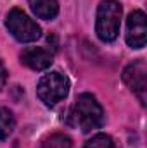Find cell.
<instances>
[{
  "label": "cell",
  "instance_id": "obj_12",
  "mask_svg": "<svg viewBox=\"0 0 147 148\" xmlns=\"http://www.w3.org/2000/svg\"><path fill=\"white\" fill-rule=\"evenodd\" d=\"M7 79H9V71L5 69V66H3V62H2V59H0V90L5 88Z\"/></svg>",
  "mask_w": 147,
  "mask_h": 148
},
{
  "label": "cell",
  "instance_id": "obj_11",
  "mask_svg": "<svg viewBox=\"0 0 147 148\" xmlns=\"http://www.w3.org/2000/svg\"><path fill=\"white\" fill-rule=\"evenodd\" d=\"M85 148H116V147H114V141L111 140V136L104 134V133H99L85 143Z\"/></svg>",
  "mask_w": 147,
  "mask_h": 148
},
{
  "label": "cell",
  "instance_id": "obj_7",
  "mask_svg": "<svg viewBox=\"0 0 147 148\" xmlns=\"http://www.w3.org/2000/svg\"><path fill=\"white\" fill-rule=\"evenodd\" d=\"M21 62L33 71H45L52 66L54 55L42 47H28L21 53Z\"/></svg>",
  "mask_w": 147,
  "mask_h": 148
},
{
  "label": "cell",
  "instance_id": "obj_8",
  "mask_svg": "<svg viewBox=\"0 0 147 148\" xmlns=\"http://www.w3.org/2000/svg\"><path fill=\"white\" fill-rule=\"evenodd\" d=\"M31 10L35 12V16L40 19L50 21L57 16L59 12V3L57 0H28Z\"/></svg>",
  "mask_w": 147,
  "mask_h": 148
},
{
  "label": "cell",
  "instance_id": "obj_10",
  "mask_svg": "<svg viewBox=\"0 0 147 148\" xmlns=\"http://www.w3.org/2000/svg\"><path fill=\"white\" fill-rule=\"evenodd\" d=\"M42 148H71V140L66 136V134H52L49 136L43 143Z\"/></svg>",
  "mask_w": 147,
  "mask_h": 148
},
{
  "label": "cell",
  "instance_id": "obj_1",
  "mask_svg": "<svg viewBox=\"0 0 147 148\" xmlns=\"http://www.w3.org/2000/svg\"><path fill=\"white\" fill-rule=\"evenodd\" d=\"M73 121L83 133H90L102 126L104 110L94 95L83 93L76 98L73 107Z\"/></svg>",
  "mask_w": 147,
  "mask_h": 148
},
{
  "label": "cell",
  "instance_id": "obj_2",
  "mask_svg": "<svg viewBox=\"0 0 147 148\" xmlns=\"http://www.w3.org/2000/svg\"><path fill=\"white\" fill-rule=\"evenodd\" d=\"M121 14H123V9H121L119 2H116V0L101 2V5L97 9L95 31L102 41L116 40L118 33H119V26H121Z\"/></svg>",
  "mask_w": 147,
  "mask_h": 148
},
{
  "label": "cell",
  "instance_id": "obj_3",
  "mask_svg": "<svg viewBox=\"0 0 147 148\" xmlns=\"http://www.w3.org/2000/svg\"><path fill=\"white\" fill-rule=\"evenodd\" d=\"M69 93V79L61 73L45 74L37 86V97L45 105H55Z\"/></svg>",
  "mask_w": 147,
  "mask_h": 148
},
{
  "label": "cell",
  "instance_id": "obj_5",
  "mask_svg": "<svg viewBox=\"0 0 147 148\" xmlns=\"http://www.w3.org/2000/svg\"><path fill=\"white\" fill-rule=\"evenodd\" d=\"M125 84L137 95L142 105H146L147 100V66L144 60H135L128 64L123 71Z\"/></svg>",
  "mask_w": 147,
  "mask_h": 148
},
{
  "label": "cell",
  "instance_id": "obj_9",
  "mask_svg": "<svg viewBox=\"0 0 147 148\" xmlns=\"http://www.w3.org/2000/svg\"><path fill=\"white\" fill-rule=\"evenodd\" d=\"M16 127V117L14 114L5 109V107H0V140H5L12 134Z\"/></svg>",
  "mask_w": 147,
  "mask_h": 148
},
{
  "label": "cell",
  "instance_id": "obj_4",
  "mask_svg": "<svg viewBox=\"0 0 147 148\" xmlns=\"http://www.w3.org/2000/svg\"><path fill=\"white\" fill-rule=\"evenodd\" d=\"M5 28L21 43H30L42 36V28L21 9H12L5 17Z\"/></svg>",
  "mask_w": 147,
  "mask_h": 148
},
{
  "label": "cell",
  "instance_id": "obj_6",
  "mask_svg": "<svg viewBox=\"0 0 147 148\" xmlns=\"http://www.w3.org/2000/svg\"><path fill=\"white\" fill-rule=\"evenodd\" d=\"M147 41V19L142 10H133L126 21V43L132 48H142Z\"/></svg>",
  "mask_w": 147,
  "mask_h": 148
}]
</instances>
